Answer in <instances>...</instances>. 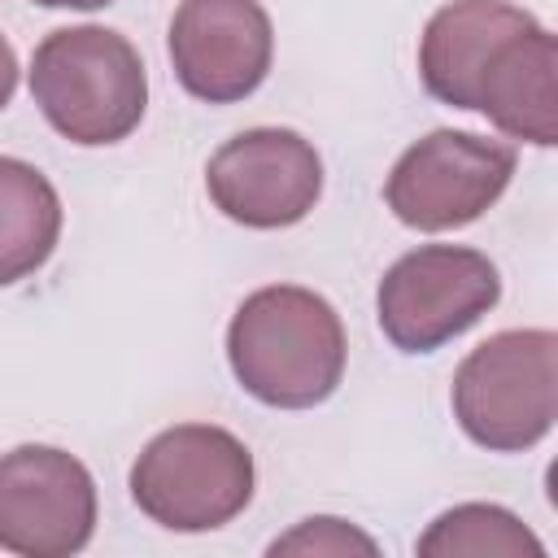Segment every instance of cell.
Masks as SVG:
<instances>
[{"instance_id": "1", "label": "cell", "mask_w": 558, "mask_h": 558, "mask_svg": "<svg viewBox=\"0 0 558 558\" xmlns=\"http://www.w3.org/2000/svg\"><path fill=\"white\" fill-rule=\"evenodd\" d=\"M227 362L235 384L275 410L323 405L349 362L336 305L301 283H270L240 301L227 327Z\"/></svg>"}, {"instance_id": "2", "label": "cell", "mask_w": 558, "mask_h": 558, "mask_svg": "<svg viewBox=\"0 0 558 558\" xmlns=\"http://www.w3.org/2000/svg\"><path fill=\"white\" fill-rule=\"evenodd\" d=\"M31 96L70 144L126 140L148 109V74L135 44L109 26H61L35 44Z\"/></svg>"}, {"instance_id": "3", "label": "cell", "mask_w": 558, "mask_h": 558, "mask_svg": "<svg viewBox=\"0 0 558 558\" xmlns=\"http://www.w3.org/2000/svg\"><path fill=\"white\" fill-rule=\"evenodd\" d=\"M453 418L488 453L541 445L558 414V336L510 327L475 344L453 371Z\"/></svg>"}, {"instance_id": "4", "label": "cell", "mask_w": 558, "mask_h": 558, "mask_svg": "<svg viewBox=\"0 0 558 558\" xmlns=\"http://www.w3.org/2000/svg\"><path fill=\"white\" fill-rule=\"evenodd\" d=\"M248 445L214 423L157 432L131 466V501L170 532H214L253 501Z\"/></svg>"}, {"instance_id": "5", "label": "cell", "mask_w": 558, "mask_h": 558, "mask_svg": "<svg viewBox=\"0 0 558 558\" xmlns=\"http://www.w3.org/2000/svg\"><path fill=\"white\" fill-rule=\"evenodd\" d=\"M501 301L497 266L466 244H418L401 253L375 292L379 327L401 353H436Z\"/></svg>"}, {"instance_id": "6", "label": "cell", "mask_w": 558, "mask_h": 558, "mask_svg": "<svg viewBox=\"0 0 558 558\" xmlns=\"http://www.w3.org/2000/svg\"><path fill=\"white\" fill-rule=\"evenodd\" d=\"M514 148L471 131H432L388 170L384 201L414 231H453L484 218L514 179Z\"/></svg>"}, {"instance_id": "7", "label": "cell", "mask_w": 558, "mask_h": 558, "mask_svg": "<svg viewBox=\"0 0 558 558\" xmlns=\"http://www.w3.org/2000/svg\"><path fill=\"white\" fill-rule=\"evenodd\" d=\"M96 532V480L57 445L0 453V549L17 558H70Z\"/></svg>"}, {"instance_id": "8", "label": "cell", "mask_w": 558, "mask_h": 558, "mask_svg": "<svg viewBox=\"0 0 558 558\" xmlns=\"http://www.w3.org/2000/svg\"><path fill=\"white\" fill-rule=\"evenodd\" d=\"M209 201L240 227L279 231L301 222L323 196V157L288 126L231 135L205 166Z\"/></svg>"}, {"instance_id": "9", "label": "cell", "mask_w": 558, "mask_h": 558, "mask_svg": "<svg viewBox=\"0 0 558 558\" xmlns=\"http://www.w3.org/2000/svg\"><path fill=\"white\" fill-rule=\"evenodd\" d=\"M275 61V26L262 0H183L170 17V65L187 96L235 105Z\"/></svg>"}, {"instance_id": "10", "label": "cell", "mask_w": 558, "mask_h": 558, "mask_svg": "<svg viewBox=\"0 0 558 558\" xmlns=\"http://www.w3.org/2000/svg\"><path fill=\"white\" fill-rule=\"evenodd\" d=\"M475 113H484L510 140L554 148L558 140V44L541 22L497 44L475 87Z\"/></svg>"}, {"instance_id": "11", "label": "cell", "mask_w": 558, "mask_h": 558, "mask_svg": "<svg viewBox=\"0 0 558 558\" xmlns=\"http://www.w3.org/2000/svg\"><path fill=\"white\" fill-rule=\"evenodd\" d=\"M536 17L510 0H449L418 35V78L427 96L453 109H475V87L501 39Z\"/></svg>"}, {"instance_id": "12", "label": "cell", "mask_w": 558, "mask_h": 558, "mask_svg": "<svg viewBox=\"0 0 558 558\" xmlns=\"http://www.w3.org/2000/svg\"><path fill=\"white\" fill-rule=\"evenodd\" d=\"M61 196L22 157H0V288L31 279L61 240Z\"/></svg>"}, {"instance_id": "13", "label": "cell", "mask_w": 558, "mask_h": 558, "mask_svg": "<svg viewBox=\"0 0 558 558\" xmlns=\"http://www.w3.org/2000/svg\"><path fill=\"white\" fill-rule=\"evenodd\" d=\"M423 558H545V545L523 527L519 514L493 501H462L432 519L418 536Z\"/></svg>"}, {"instance_id": "14", "label": "cell", "mask_w": 558, "mask_h": 558, "mask_svg": "<svg viewBox=\"0 0 558 558\" xmlns=\"http://www.w3.org/2000/svg\"><path fill=\"white\" fill-rule=\"evenodd\" d=\"M266 554H270V558H279V554H305V558L327 554V558H340V554H379V545H375L366 532H357L353 523L331 519V514H318V519L296 523L288 536L270 541Z\"/></svg>"}, {"instance_id": "15", "label": "cell", "mask_w": 558, "mask_h": 558, "mask_svg": "<svg viewBox=\"0 0 558 558\" xmlns=\"http://www.w3.org/2000/svg\"><path fill=\"white\" fill-rule=\"evenodd\" d=\"M13 92H17V52H13V44L0 35V109L13 100Z\"/></svg>"}, {"instance_id": "16", "label": "cell", "mask_w": 558, "mask_h": 558, "mask_svg": "<svg viewBox=\"0 0 558 558\" xmlns=\"http://www.w3.org/2000/svg\"><path fill=\"white\" fill-rule=\"evenodd\" d=\"M31 4H44V9H83V13H92V9H105V4H113V0H31Z\"/></svg>"}]
</instances>
